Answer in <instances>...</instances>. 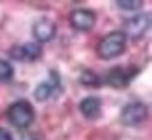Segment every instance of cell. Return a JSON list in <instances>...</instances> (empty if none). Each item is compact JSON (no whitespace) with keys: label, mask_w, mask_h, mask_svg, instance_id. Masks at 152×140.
I'll use <instances>...</instances> for the list:
<instances>
[{"label":"cell","mask_w":152,"mask_h":140,"mask_svg":"<svg viewBox=\"0 0 152 140\" xmlns=\"http://www.w3.org/2000/svg\"><path fill=\"white\" fill-rule=\"evenodd\" d=\"M69 21L72 25L74 29L77 31H88L95 26V13L88 8H79V10H74L69 16Z\"/></svg>","instance_id":"cell-7"},{"label":"cell","mask_w":152,"mask_h":140,"mask_svg":"<svg viewBox=\"0 0 152 140\" xmlns=\"http://www.w3.org/2000/svg\"><path fill=\"white\" fill-rule=\"evenodd\" d=\"M126 44H128V38L124 36L123 31H111L102 38V41L96 46V54H98L100 59H105V60H110V59H115L118 55H121L126 49Z\"/></svg>","instance_id":"cell-1"},{"label":"cell","mask_w":152,"mask_h":140,"mask_svg":"<svg viewBox=\"0 0 152 140\" xmlns=\"http://www.w3.org/2000/svg\"><path fill=\"white\" fill-rule=\"evenodd\" d=\"M21 140H39L36 135H33V133H25L23 137H21Z\"/></svg>","instance_id":"cell-15"},{"label":"cell","mask_w":152,"mask_h":140,"mask_svg":"<svg viewBox=\"0 0 152 140\" xmlns=\"http://www.w3.org/2000/svg\"><path fill=\"white\" fill-rule=\"evenodd\" d=\"M118 7L123 10H128V12H132V10H139L142 7L141 0H118Z\"/></svg>","instance_id":"cell-13"},{"label":"cell","mask_w":152,"mask_h":140,"mask_svg":"<svg viewBox=\"0 0 152 140\" xmlns=\"http://www.w3.org/2000/svg\"><path fill=\"white\" fill-rule=\"evenodd\" d=\"M13 78V67L10 62L0 59V81H8Z\"/></svg>","instance_id":"cell-12"},{"label":"cell","mask_w":152,"mask_h":140,"mask_svg":"<svg viewBox=\"0 0 152 140\" xmlns=\"http://www.w3.org/2000/svg\"><path fill=\"white\" fill-rule=\"evenodd\" d=\"M41 54H43V47L36 41L26 42V44H21V46H13L10 49V57L15 59V60H21V62H25V60L33 62L36 59H39Z\"/></svg>","instance_id":"cell-6"},{"label":"cell","mask_w":152,"mask_h":140,"mask_svg":"<svg viewBox=\"0 0 152 140\" xmlns=\"http://www.w3.org/2000/svg\"><path fill=\"white\" fill-rule=\"evenodd\" d=\"M7 117L17 129H26L34 119V109L28 101L18 99L7 109Z\"/></svg>","instance_id":"cell-2"},{"label":"cell","mask_w":152,"mask_h":140,"mask_svg":"<svg viewBox=\"0 0 152 140\" xmlns=\"http://www.w3.org/2000/svg\"><path fill=\"white\" fill-rule=\"evenodd\" d=\"M79 109L87 119H96L102 112V101L96 96H87L80 101Z\"/></svg>","instance_id":"cell-9"},{"label":"cell","mask_w":152,"mask_h":140,"mask_svg":"<svg viewBox=\"0 0 152 140\" xmlns=\"http://www.w3.org/2000/svg\"><path fill=\"white\" fill-rule=\"evenodd\" d=\"M57 85H59V80H51V81H43L36 86L34 90V98L38 101H46L53 96V93L57 90Z\"/></svg>","instance_id":"cell-10"},{"label":"cell","mask_w":152,"mask_h":140,"mask_svg":"<svg viewBox=\"0 0 152 140\" xmlns=\"http://www.w3.org/2000/svg\"><path fill=\"white\" fill-rule=\"evenodd\" d=\"M147 117V106L144 103H129L121 109L119 122L126 127H134L144 122Z\"/></svg>","instance_id":"cell-3"},{"label":"cell","mask_w":152,"mask_h":140,"mask_svg":"<svg viewBox=\"0 0 152 140\" xmlns=\"http://www.w3.org/2000/svg\"><path fill=\"white\" fill-rule=\"evenodd\" d=\"M0 140H13V137H12V133L7 129H2L0 127Z\"/></svg>","instance_id":"cell-14"},{"label":"cell","mask_w":152,"mask_h":140,"mask_svg":"<svg viewBox=\"0 0 152 140\" xmlns=\"http://www.w3.org/2000/svg\"><path fill=\"white\" fill-rule=\"evenodd\" d=\"M137 72H139L137 67H134V65H131V67H115L106 75V83L111 85L113 88H124L137 75Z\"/></svg>","instance_id":"cell-5"},{"label":"cell","mask_w":152,"mask_h":140,"mask_svg":"<svg viewBox=\"0 0 152 140\" xmlns=\"http://www.w3.org/2000/svg\"><path fill=\"white\" fill-rule=\"evenodd\" d=\"M124 36L131 39H141L142 36L147 33V29L151 28V16L149 13H139L131 18H128L124 21Z\"/></svg>","instance_id":"cell-4"},{"label":"cell","mask_w":152,"mask_h":140,"mask_svg":"<svg viewBox=\"0 0 152 140\" xmlns=\"http://www.w3.org/2000/svg\"><path fill=\"white\" fill-rule=\"evenodd\" d=\"M56 31H57L56 23L49 18H41L33 25V36L36 39V42H39V44L51 41L56 36Z\"/></svg>","instance_id":"cell-8"},{"label":"cell","mask_w":152,"mask_h":140,"mask_svg":"<svg viewBox=\"0 0 152 140\" xmlns=\"http://www.w3.org/2000/svg\"><path fill=\"white\" fill-rule=\"evenodd\" d=\"M79 80H80V83L85 85V86H100V85H102L100 77L95 73V72H92V70L82 72V75H80Z\"/></svg>","instance_id":"cell-11"}]
</instances>
